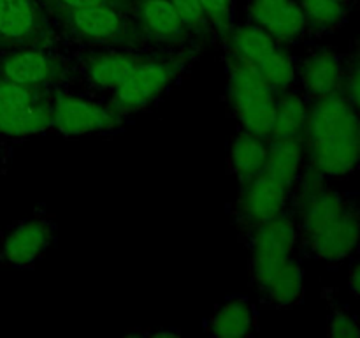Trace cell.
I'll list each match as a JSON object with an SVG mask.
<instances>
[{
	"label": "cell",
	"mask_w": 360,
	"mask_h": 338,
	"mask_svg": "<svg viewBox=\"0 0 360 338\" xmlns=\"http://www.w3.org/2000/svg\"><path fill=\"white\" fill-rule=\"evenodd\" d=\"M179 65L165 60H139L127 80L112 92L111 108L118 115H130L153 104L169 88Z\"/></svg>",
	"instance_id": "5"
},
{
	"label": "cell",
	"mask_w": 360,
	"mask_h": 338,
	"mask_svg": "<svg viewBox=\"0 0 360 338\" xmlns=\"http://www.w3.org/2000/svg\"><path fill=\"white\" fill-rule=\"evenodd\" d=\"M70 23H72L74 32L81 39L98 42V44L115 42L125 34V23H123L122 16L108 4L72 9Z\"/></svg>",
	"instance_id": "15"
},
{
	"label": "cell",
	"mask_w": 360,
	"mask_h": 338,
	"mask_svg": "<svg viewBox=\"0 0 360 338\" xmlns=\"http://www.w3.org/2000/svg\"><path fill=\"white\" fill-rule=\"evenodd\" d=\"M269 150V141L252 132H239L234 137L229 151L231 169L241 185L248 183L264 171Z\"/></svg>",
	"instance_id": "19"
},
{
	"label": "cell",
	"mask_w": 360,
	"mask_h": 338,
	"mask_svg": "<svg viewBox=\"0 0 360 338\" xmlns=\"http://www.w3.org/2000/svg\"><path fill=\"white\" fill-rule=\"evenodd\" d=\"M343 95L360 113V39L357 41V46H355L354 55L350 56V60H348L347 63Z\"/></svg>",
	"instance_id": "26"
},
{
	"label": "cell",
	"mask_w": 360,
	"mask_h": 338,
	"mask_svg": "<svg viewBox=\"0 0 360 338\" xmlns=\"http://www.w3.org/2000/svg\"><path fill=\"white\" fill-rule=\"evenodd\" d=\"M41 30L32 0H0V49L35 46Z\"/></svg>",
	"instance_id": "14"
},
{
	"label": "cell",
	"mask_w": 360,
	"mask_h": 338,
	"mask_svg": "<svg viewBox=\"0 0 360 338\" xmlns=\"http://www.w3.org/2000/svg\"><path fill=\"white\" fill-rule=\"evenodd\" d=\"M252 277L259 291L274 306H292L304 294V273L295 257L250 259Z\"/></svg>",
	"instance_id": "7"
},
{
	"label": "cell",
	"mask_w": 360,
	"mask_h": 338,
	"mask_svg": "<svg viewBox=\"0 0 360 338\" xmlns=\"http://www.w3.org/2000/svg\"><path fill=\"white\" fill-rule=\"evenodd\" d=\"M171 2L178 11L183 25L190 30H199L207 23L199 0H171Z\"/></svg>",
	"instance_id": "28"
},
{
	"label": "cell",
	"mask_w": 360,
	"mask_h": 338,
	"mask_svg": "<svg viewBox=\"0 0 360 338\" xmlns=\"http://www.w3.org/2000/svg\"><path fill=\"white\" fill-rule=\"evenodd\" d=\"M139 16L143 27L162 41H179L185 35L186 27L171 0H143Z\"/></svg>",
	"instance_id": "22"
},
{
	"label": "cell",
	"mask_w": 360,
	"mask_h": 338,
	"mask_svg": "<svg viewBox=\"0 0 360 338\" xmlns=\"http://www.w3.org/2000/svg\"><path fill=\"white\" fill-rule=\"evenodd\" d=\"M255 310L245 298H232L214 310L210 320V334L217 338H239L253 333Z\"/></svg>",
	"instance_id": "20"
},
{
	"label": "cell",
	"mask_w": 360,
	"mask_h": 338,
	"mask_svg": "<svg viewBox=\"0 0 360 338\" xmlns=\"http://www.w3.org/2000/svg\"><path fill=\"white\" fill-rule=\"evenodd\" d=\"M309 28L320 32L336 30L347 18L348 4L340 0H299Z\"/></svg>",
	"instance_id": "24"
},
{
	"label": "cell",
	"mask_w": 360,
	"mask_h": 338,
	"mask_svg": "<svg viewBox=\"0 0 360 338\" xmlns=\"http://www.w3.org/2000/svg\"><path fill=\"white\" fill-rule=\"evenodd\" d=\"M53 242V224L46 218H30L9 231L2 245V259L18 268L32 266Z\"/></svg>",
	"instance_id": "13"
},
{
	"label": "cell",
	"mask_w": 360,
	"mask_h": 338,
	"mask_svg": "<svg viewBox=\"0 0 360 338\" xmlns=\"http://www.w3.org/2000/svg\"><path fill=\"white\" fill-rule=\"evenodd\" d=\"M306 168V150L302 137L271 139L264 171L271 178L294 190L299 176Z\"/></svg>",
	"instance_id": "16"
},
{
	"label": "cell",
	"mask_w": 360,
	"mask_h": 338,
	"mask_svg": "<svg viewBox=\"0 0 360 338\" xmlns=\"http://www.w3.org/2000/svg\"><path fill=\"white\" fill-rule=\"evenodd\" d=\"M290 192V187L271 178L266 173H260L259 176L241 185V192L236 203L238 218L250 229L264 224L287 210Z\"/></svg>",
	"instance_id": "9"
},
{
	"label": "cell",
	"mask_w": 360,
	"mask_h": 338,
	"mask_svg": "<svg viewBox=\"0 0 360 338\" xmlns=\"http://www.w3.org/2000/svg\"><path fill=\"white\" fill-rule=\"evenodd\" d=\"M301 239L299 224L294 215L283 211L278 217L255 225L250 236L252 259H283L294 257Z\"/></svg>",
	"instance_id": "12"
},
{
	"label": "cell",
	"mask_w": 360,
	"mask_h": 338,
	"mask_svg": "<svg viewBox=\"0 0 360 338\" xmlns=\"http://www.w3.org/2000/svg\"><path fill=\"white\" fill-rule=\"evenodd\" d=\"M250 16L253 23L269 32L280 44H292L308 28L299 0H252Z\"/></svg>",
	"instance_id": "11"
},
{
	"label": "cell",
	"mask_w": 360,
	"mask_h": 338,
	"mask_svg": "<svg viewBox=\"0 0 360 338\" xmlns=\"http://www.w3.org/2000/svg\"><path fill=\"white\" fill-rule=\"evenodd\" d=\"M280 46V42L269 32H266L255 23L241 25V27L232 28L229 32V56L239 60L248 67L262 62L271 53L276 51Z\"/></svg>",
	"instance_id": "18"
},
{
	"label": "cell",
	"mask_w": 360,
	"mask_h": 338,
	"mask_svg": "<svg viewBox=\"0 0 360 338\" xmlns=\"http://www.w3.org/2000/svg\"><path fill=\"white\" fill-rule=\"evenodd\" d=\"M139 60L136 55L127 51H115V49L97 51L88 56L84 74L94 87L112 94L132 73Z\"/></svg>",
	"instance_id": "17"
},
{
	"label": "cell",
	"mask_w": 360,
	"mask_h": 338,
	"mask_svg": "<svg viewBox=\"0 0 360 338\" xmlns=\"http://www.w3.org/2000/svg\"><path fill=\"white\" fill-rule=\"evenodd\" d=\"M340 2H343V4H348V2H350V0H340Z\"/></svg>",
	"instance_id": "31"
},
{
	"label": "cell",
	"mask_w": 360,
	"mask_h": 338,
	"mask_svg": "<svg viewBox=\"0 0 360 338\" xmlns=\"http://www.w3.org/2000/svg\"><path fill=\"white\" fill-rule=\"evenodd\" d=\"M309 104L299 92H281L276 97L273 132L269 139H287V137H304L308 125Z\"/></svg>",
	"instance_id": "21"
},
{
	"label": "cell",
	"mask_w": 360,
	"mask_h": 338,
	"mask_svg": "<svg viewBox=\"0 0 360 338\" xmlns=\"http://www.w3.org/2000/svg\"><path fill=\"white\" fill-rule=\"evenodd\" d=\"M306 164L327 180H341L360 168V113L343 94L315 99L304 130Z\"/></svg>",
	"instance_id": "2"
},
{
	"label": "cell",
	"mask_w": 360,
	"mask_h": 338,
	"mask_svg": "<svg viewBox=\"0 0 360 338\" xmlns=\"http://www.w3.org/2000/svg\"><path fill=\"white\" fill-rule=\"evenodd\" d=\"M302 90L309 99L343 94L347 63L333 49H315L297 67Z\"/></svg>",
	"instance_id": "10"
},
{
	"label": "cell",
	"mask_w": 360,
	"mask_h": 338,
	"mask_svg": "<svg viewBox=\"0 0 360 338\" xmlns=\"http://www.w3.org/2000/svg\"><path fill=\"white\" fill-rule=\"evenodd\" d=\"M199 2L207 23H211L224 34H229L232 30V23H234L232 0H199Z\"/></svg>",
	"instance_id": "25"
},
{
	"label": "cell",
	"mask_w": 360,
	"mask_h": 338,
	"mask_svg": "<svg viewBox=\"0 0 360 338\" xmlns=\"http://www.w3.org/2000/svg\"><path fill=\"white\" fill-rule=\"evenodd\" d=\"M348 285H350V291L360 299V259L352 266L350 275H348Z\"/></svg>",
	"instance_id": "29"
},
{
	"label": "cell",
	"mask_w": 360,
	"mask_h": 338,
	"mask_svg": "<svg viewBox=\"0 0 360 338\" xmlns=\"http://www.w3.org/2000/svg\"><path fill=\"white\" fill-rule=\"evenodd\" d=\"M51 115L53 127L65 136L109 132L122 123V115L111 106H102L67 92L51 95Z\"/></svg>",
	"instance_id": "6"
},
{
	"label": "cell",
	"mask_w": 360,
	"mask_h": 338,
	"mask_svg": "<svg viewBox=\"0 0 360 338\" xmlns=\"http://www.w3.org/2000/svg\"><path fill=\"white\" fill-rule=\"evenodd\" d=\"M63 73L65 67L62 60L37 46L9 49L0 58V80L23 87L46 88L60 81Z\"/></svg>",
	"instance_id": "8"
},
{
	"label": "cell",
	"mask_w": 360,
	"mask_h": 338,
	"mask_svg": "<svg viewBox=\"0 0 360 338\" xmlns=\"http://www.w3.org/2000/svg\"><path fill=\"white\" fill-rule=\"evenodd\" d=\"M250 69L276 94L290 90L295 81V76H297V67H295L294 58L281 46L276 51L271 53L267 58H264L262 62L250 67Z\"/></svg>",
	"instance_id": "23"
},
{
	"label": "cell",
	"mask_w": 360,
	"mask_h": 338,
	"mask_svg": "<svg viewBox=\"0 0 360 338\" xmlns=\"http://www.w3.org/2000/svg\"><path fill=\"white\" fill-rule=\"evenodd\" d=\"M229 102L243 130L269 139L276 113V92L248 65L229 56Z\"/></svg>",
	"instance_id": "3"
},
{
	"label": "cell",
	"mask_w": 360,
	"mask_h": 338,
	"mask_svg": "<svg viewBox=\"0 0 360 338\" xmlns=\"http://www.w3.org/2000/svg\"><path fill=\"white\" fill-rule=\"evenodd\" d=\"M295 220L309 252L326 263H343L360 249V206L306 165L295 183Z\"/></svg>",
	"instance_id": "1"
},
{
	"label": "cell",
	"mask_w": 360,
	"mask_h": 338,
	"mask_svg": "<svg viewBox=\"0 0 360 338\" xmlns=\"http://www.w3.org/2000/svg\"><path fill=\"white\" fill-rule=\"evenodd\" d=\"M53 127L51 95L46 88L0 80V134L34 136Z\"/></svg>",
	"instance_id": "4"
},
{
	"label": "cell",
	"mask_w": 360,
	"mask_h": 338,
	"mask_svg": "<svg viewBox=\"0 0 360 338\" xmlns=\"http://www.w3.org/2000/svg\"><path fill=\"white\" fill-rule=\"evenodd\" d=\"M359 250H360V249H359Z\"/></svg>",
	"instance_id": "32"
},
{
	"label": "cell",
	"mask_w": 360,
	"mask_h": 338,
	"mask_svg": "<svg viewBox=\"0 0 360 338\" xmlns=\"http://www.w3.org/2000/svg\"><path fill=\"white\" fill-rule=\"evenodd\" d=\"M329 334L336 338L360 337L359 319L347 310H336L329 320Z\"/></svg>",
	"instance_id": "27"
},
{
	"label": "cell",
	"mask_w": 360,
	"mask_h": 338,
	"mask_svg": "<svg viewBox=\"0 0 360 338\" xmlns=\"http://www.w3.org/2000/svg\"><path fill=\"white\" fill-rule=\"evenodd\" d=\"M60 4H63L65 7L72 9H83V7H91V6H104L108 4V0H58Z\"/></svg>",
	"instance_id": "30"
}]
</instances>
